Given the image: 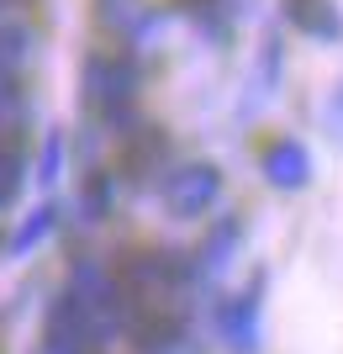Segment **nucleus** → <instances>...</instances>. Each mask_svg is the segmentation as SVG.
Instances as JSON below:
<instances>
[{"instance_id":"10","label":"nucleus","mask_w":343,"mask_h":354,"mask_svg":"<svg viewBox=\"0 0 343 354\" xmlns=\"http://www.w3.org/2000/svg\"><path fill=\"white\" fill-rule=\"evenodd\" d=\"M59 159H63V138L48 133V143H43V185H53V180H59Z\"/></svg>"},{"instance_id":"6","label":"nucleus","mask_w":343,"mask_h":354,"mask_svg":"<svg viewBox=\"0 0 343 354\" xmlns=\"http://www.w3.org/2000/svg\"><path fill=\"white\" fill-rule=\"evenodd\" d=\"M32 53V32L27 27H0V90H11L16 85V74H21V64H27Z\"/></svg>"},{"instance_id":"9","label":"nucleus","mask_w":343,"mask_h":354,"mask_svg":"<svg viewBox=\"0 0 343 354\" xmlns=\"http://www.w3.org/2000/svg\"><path fill=\"white\" fill-rule=\"evenodd\" d=\"M106 207H111V180L95 175V180L85 185V217H101Z\"/></svg>"},{"instance_id":"5","label":"nucleus","mask_w":343,"mask_h":354,"mask_svg":"<svg viewBox=\"0 0 343 354\" xmlns=\"http://www.w3.org/2000/svg\"><path fill=\"white\" fill-rule=\"evenodd\" d=\"M285 21L301 27L306 37H322V43H338L343 37V11L333 0H285Z\"/></svg>"},{"instance_id":"1","label":"nucleus","mask_w":343,"mask_h":354,"mask_svg":"<svg viewBox=\"0 0 343 354\" xmlns=\"http://www.w3.org/2000/svg\"><path fill=\"white\" fill-rule=\"evenodd\" d=\"M79 85H85V106L95 117L111 127V133H133V106H137V64L127 53H90L85 59V74H79Z\"/></svg>"},{"instance_id":"11","label":"nucleus","mask_w":343,"mask_h":354,"mask_svg":"<svg viewBox=\"0 0 343 354\" xmlns=\"http://www.w3.org/2000/svg\"><path fill=\"white\" fill-rule=\"evenodd\" d=\"M137 11V0H101V21H111V27H127Z\"/></svg>"},{"instance_id":"8","label":"nucleus","mask_w":343,"mask_h":354,"mask_svg":"<svg viewBox=\"0 0 343 354\" xmlns=\"http://www.w3.org/2000/svg\"><path fill=\"white\" fill-rule=\"evenodd\" d=\"M53 222H59V207H37V212H32V222L11 238V249H16V254H27L32 243H43V238L53 233Z\"/></svg>"},{"instance_id":"12","label":"nucleus","mask_w":343,"mask_h":354,"mask_svg":"<svg viewBox=\"0 0 343 354\" xmlns=\"http://www.w3.org/2000/svg\"><path fill=\"white\" fill-rule=\"evenodd\" d=\"M21 111H27V106H21V90H0V133H6V127H11L16 117H21Z\"/></svg>"},{"instance_id":"2","label":"nucleus","mask_w":343,"mask_h":354,"mask_svg":"<svg viewBox=\"0 0 343 354\" xmlns=\"http://www.w3.org/2000/svg\"><path fill=\"white\" fill-rule=\"evenodd\" d=\"M217 196H222V169L206 164V159L179 164L164 180V207L175 212V217H201V212L217 207Z\"/></svg>"},{"instance_id":"3","label":"nucleus","mask_w":343,"mask_h":354,"mask_svg":"<svg viewBox=\"0 0 343 354\" xmlns=\"http://www.w3.org/2000/svg\"><path fill=\"white\" fill-rule=\"evenodd\" d=\"M259 286H264V275H254V286L238 291L222 307V333H227V344H233L238 354H259V307H264Z\"/></svg>"},{"instance_id":"4","label":"nucleus","mask_w":343,"mask_h":354,"mask_svg":"<svg viewBox=\"0 0 343 354\" xmlns=\"http://www.w3.org/2000/svg\"><path fill=\"white\" fill-rule=\"evenodd\" d=\"M264 180L280 185V191H301V185L312 180V153H306V143L275 138V143L264 148Z\"/></svg>"},{"instance_id":"7","label":"nucleus","mask_w":343,"mask_h":354,"mask_svg":"<svg viewBox=\"0 0 343 354\" xmlns=\"http://www.w3.org/2000/svg\"><path fill=\"white\" fill-rule=\"evenodd\" d=\"M21 169H27V164H21V153H16L11 143H0V212L11 207L16 191H21Z\"/></svg>"},{"instance_id":"13","label":"nucleus","mask_w":343,"mask_h":354,"mask_svg":"<svg viewBox=\"0 0 343 354\" xmlns=\"http://www.w3.org/2000/svg\"><path fill=\"white\" fill-rule=\"evenodd\" d=\"M328 127H338V133H343V85H338V95L328 101Z\"/></svg>"}]
</instances>
